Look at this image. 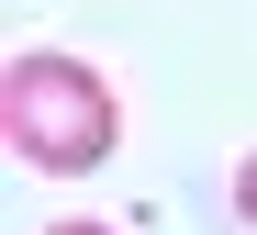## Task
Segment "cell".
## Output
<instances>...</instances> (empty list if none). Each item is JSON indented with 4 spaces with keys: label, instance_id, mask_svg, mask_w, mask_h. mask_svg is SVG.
<instances>
[{
    "label": "cell",
    "instance_id": "cell-1",
    "mask_svg": "<svg viewBox=\"0 0 257 235\" xmlns=\"http://www.w3.org/2000/svg\"><path fill=\"white\" fill-rule=\"evenodd\" d=\"M0 134H12V157L23 168H101L123 146V101H112V79L90 56H56V45H23L12 67H0Z\"/></svg>",
    "mask_w": 257,
    "mask_h": 235
},
{
    "label": "cell",
    "instance_id": "cell-3",
    "mask_svg": "<svg viewBox=\"0 0 257 235\" xmlns=\"http://www.w3.org/2000/svg\"><path fill=\"white\" fill-rule=\"evenodd\" d=\"M45 235H112V224H45Z\"/></svg>",
    "mask_w": 257,
    "mask_h": 235
},
{
    "label": "cell",
    "instance_id": "cell-2",
    "mask_svg": "<svg viewBox=\"0 0 257 235\" xmlns=\"http://www.w3.org/2000/svg\"><path fill=\"white\" fill-rule=\"evenodd\" d=\"M235 213H246V224H257V157H246V168H235Z\"/></svg>",
    "mask_w": 257,
    "mask_h": 235
}]
</instances>
